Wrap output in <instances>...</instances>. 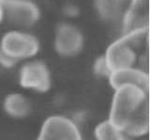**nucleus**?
Here are the masks:
<instances>
[{"label": "nucleus", "mask_w": 150, "mask_h": 140, "mask_svg": "<svg viewBox=\"0 0 150 140\" xmlns=\"http://www.w3.org/2000/svg\"><path fill=\"white\" fill-rule=\"evenodd\" d=\"M149 91L135 85H122L115 90L108 121L132 137L149 134Z\"/></svg>", "instance_id": "f257e3e1"}, {"label": "nucleus", "mask_w": 150, "mask_h": 140, "mask_svg": "<svg viewBox=\"0 0 150 140\" xmlns=\"http://www.w3.org/2000/svg\"><path fill=\"white\" fill-rule=\"evenodd\" d=\"M149 28L124 33L108 46L104 58L111 72L136 68L149 72Z\"/></svg>", "instance_id": "f03ea898"}, {"label": "nucleus", "mask_w": 150, "mask_h": 140, "mask_svg": "<svg viewBox=\"0 0 150 140\" xmlns=\"http://www.w3.org/2000/svg\"><path fill=\"white\" fill-rule=\"evenodd\" d=\"M40 48V41L36 36L20 29L5 33L0 41V50L16 61L33 58Z\"/></svg>", "instance_id": "7ed1b4c3"}, {"label": "nucleus", "mask_w": 150, "mask_h": 140, "mask_svg": "<svg viewBox=\"0 0 150 140\" xmlns=\"http://www.w3.org/2000/svg\"><path fill=\"white\" fill-rule=\"evenodd\" d=\"M19 83L26 90L41 93L49 91L52 87V74L48 65L40 59L27 61L20 69Z\"/></svg>", "instance_id": "20e7f679"}, {"label": "nucleus", "mask_w": 150, "mask_h": 140, "mask_svg": "<svg viewBox=\"0 0 150 140\" xmlns=\"http://www.w3.org/2000/svg\"><path fill=\"white\" fill-rule=\"evenodd\" d=\"M3 3L5 20L19 28H29L40 19V7L33 0H7Z\"/></svg>", "instance_id": "39448f33"}, {"label": "nucleus", "mask_w": 150, "mask_h": 140, "mask_svg": "<svg viewBox=\"0 0 150 140\" xmlns=\"http://www.w3.org/2000/svg\"><path fill=\"white\" fill-rule=\"evenodd\" d=\"M37 140H83L73 120L64 116H51L42 124Z\"/></svg>", "instance_id": "423d86ee"}, {"label": "nucleus", "mask_w": 150, "mask_h": 140, "mask_svg": "<svg viewBox=\"0 0 150 140\" xmlns=\"http://www.w3.org/2000/svg\"><path fill=\"white\" fill-rule=\"evenodd\" d=\"M83 35L76 26L69 23H63L57 26L54 45L58 55L66 58L77 55L83 50Z\"/></svg>", "instance_id": "0eeeda50"}, {"label": "nucleus", "mask_w": 150, "mask_h": 140, "mask_svg": "<svg viewBox=\"0 0 150 140\" xmlns=\"http://www.w3.org/2000/svg\"><path fill=\"white\" fill-rule=\"evenodd\" d=\"M149 0H129L123 14V34L149 28Z\"/></svg>", "instance_id": "6e6552de"}, {"label": "nucleus", "mask_w": 150, "mask_h": 140, "mask_svg": "<svg viewBox=\"0 0 150 140\" xmlns=\"http://www.w3.org/2000/svg\"><path fill=\"white\" fill-rule=\"evenodd\" d=\"M110 86L115 90L122 85H135L144 88L145 90H150V76L149 72L144 70L129 68L122 69L111 72L109 77Z\"/></svg>", "instance_id": "1a4fd4ad"}, {"label": "nucleus", "mask_w": 150, "mask_h": 140, "mask_svg": "<svg viewBox=\"0 0 150 140\" xmlns=\"http://www.w3.org/2000/svg\"><path fill=\"white\" fill-rule=\"evenodd\" d=\"M30 109L29 101L21 93H11L4 100L5 112L13 118H25L29 114Z\"/></svg>", "instance_id": "9d476101"}, {"label": "nucleus", "mask_w": 150, "mask_h": 140, "mask_svg": "<svg viewBox=\"0 0 150 140\" xmlns=\"http://www.w3.org/2000/svg\"><path fill=\"white\" fill-rule=\"evenodd\" d=\"M97 10L105 19H112L119 12V8L123 6V0H96Z\"/></svg>", "instance_id": "9b49d317"}, {"label": "nucleus", "mask_w": 150, "mask_h": 140, "mask_svg": "<svg viewBox=\"0 0 150 140\" xmlns=\"http://www.w3.org/2000/svg\"><path fill=\"white\" fill-rule=\"evenodd\" d=\"M119 131H117L109 121H103L95 129L97 140H120Z\"/></svg>", "instance_id": "f8f14e48"}, {"label": "nucleus", "mask_w": 150, "mask_h": 140, "mask_svg": "<svg viewBox=\"0 0 150 140\" xmlns=\"http://www.w3.org/2000/svg\"><path fill=\"white\" fill-rule=\"evenodd\" d=\"M94 71H95L96 74L100 76L107 77V78L109 77L111 71L106 63L104 55H101V57H100L96 60L95 64H94Z\"/></svg>", "instance_id": "ddd939ff"}, {"label": "nucleus", "mask_w": 150, "mask_h": 140, "mask_svg": "<svg viewBox=\"0 0 150 140\" xmlns=\"http://www.w3.org/2000/svg\"><path fill=\"white\" fill-rule=\"evenodd\" d=\"M17 63L16 60L12 59L11 58H9L8 55H7L5 53H3L1 50H0V64H2L3 66L7 67V68H11L14 66Z\"/></svg>", "instance_id": "4468645a"}, {"label": "nucleus", "mask_w": 150, "mask_h": 140, "mask_svg": "<svg viewBox=\"0 0 150 140\" xmlns=\"http://www.w3.org/2000/svg\"><path fill=\"white\" fill-rule=\"evenodd\" d=\"M5 20V9H4V3L0 0V25Z\"/></svg>", "instance_id": "2eb2a0df"}, {"label": "nucleus", "mask_w": 150, "mask_h": 140, "mask_svg": "<svg viewBox=\"0 0 150 140\" xmlns=\"http://www.w3.org/2000/svg\"><path fill=\"white\" fill-rule=\"evenodd\" d=\"M136 140H148V134L144 135V136H141V137H137Z\"/></svg>", "instance_id": "dca6fc26"}, {"label": "nucleus", "mask_w": 150, "mask_h": 140, "mask_svg": "<svg viewBox=\"0 0 150 140\" xmlns=\"http://www.w3.org/2000/svg\"><path fill=\"white\" fill-rule=\"evenodd\" d=\"M2 2H5V1H7V0H1Z\"/></svg>", "instance_id": "f3484780"}]
</instances>
